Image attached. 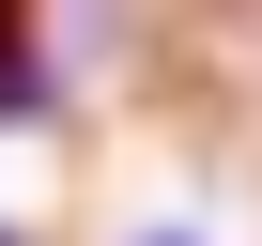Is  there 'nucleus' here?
<instances>
[{
	"label": "nucleus",
	"instance_id": "1",
	"mask_svg": "<svg viewBox=\"0 0 262 246\" xmlns=\"http://www.w3.org/2000/svg\"><path fill=\"white\" fill-rule=\"evenodd\" d=\"M16 31H31V0H0V77H16Z\"/></svg>",
	"mask_w": 262,
	"mask_h": 246
},
{
	"label": "nucleus",
	"instance_id": "2",
	"mask_svg": "<svg viewBox=\"0 0 262 246\" xmlns=\"http://www.w3.org/2000/svg\"><path fill=\"white\" fill-rule=\"evenodd\" d=\"M139 246H201V231H139Z\"/></svg>",
	"mask_w": 262,
	"mask_h": 246
},
{
	"label": "nucleus",
	"instance_id": "3",
	"mask_svg": "<svg viewBox=\"0 0 262 246\" xmlns=\"http://www.w3.org/2000/svg\"><path fill=\"white\" fill-rule=\"evenodd\" d=\"M0 246H16V231H0Z\"/></svg>",
	"mask_w": 262,
	"mask_h": 246
}]
</instances>
